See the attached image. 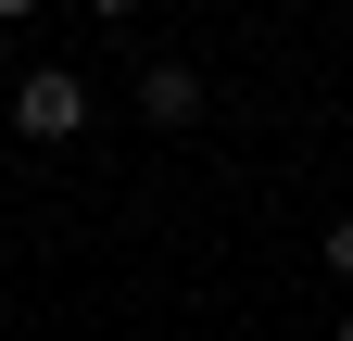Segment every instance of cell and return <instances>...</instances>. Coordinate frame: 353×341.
Masks as SVG:
<instances>
[{
  "label": "cell",
  "mask_w": 353,
  "mask_h": 341,
  "mask_svg": "<svg viewBox=\"0 0 353 341\" xmlns=\"http://www.w3.org/2000/svg\"><path fill=\"white\" fill-rule=\"evenodd\" d=\"M13 139H51V152L88 139V76H76V64H38L26 89H13Z\"/></svg>",
  "instance_id": "1"
},
{
  "label": "cell",
  "mask_w": 353,
  "mask_h": 341,
  "mask_svg": "<svg viewBox=\"0 0 353 341\" xmlns=\"http://www.w3.org/2000/svg\"><path fill=\"white\" fill-rule=\"evenodd\" d=\"M139 114H152V126H190V114H202V76H190V64H139Z\"/></svg>",
  "instance_id": "2"
},
{
  "label": "cell",
  "mask_w": 353,
  "mask_h": 341,
  "mask_svg": "<svg viewBox=\"0 0 353 341\" xmlns=\"http://www.w3.org/2000/svg\"><path fill=\"white\" fill-rule=\"evenodd\" d=\"M316 253H328V266L353 278V215H328V240H316Z\"/></svg>",
  "instance_id": "3"
},
{
  "label": "cell",
  "mask_w": 353,
  "mask_h": 341,
  "mask_svg": "<svg viewBox=\"0 0 353 341\" xmlns=\"http://www.w3.org/2000/svg\"><path fill=\"white\" fill-rule=\"evenodd\" d=\"M88 13H101V26H126V13H139V0H88Z\"/></svg>",
  "instance_id": "4"
},
{
  "label": "cell",
  "mask_w": 353,
  "mask_h": 341,
  "mask_svg": "<svg viewBox=\"0 0 353 341\" xmlns=\"http://www.w3.org/2000/svg\"><path fill=\"white\" fill-rule=\"evenodd\" d=\"M26 13H38V0H0V26H26Z\"/></svg>",
  "instance_id": "5"
},
{
  "label": "cell",
  "mask_w": 353,
  "mask_h": 341,
  "mask_svg": "<svg viewBox=\"0 0 353 341\" xmlns=\"http://www.w3.org/2000/svg\"><path fill=\"white\" fill-rule=\"evenodd\" d=\"M328 341H353V316H341V329H328Z\"/></svg>",
  "instance_id": "6"
}]
</instances>
